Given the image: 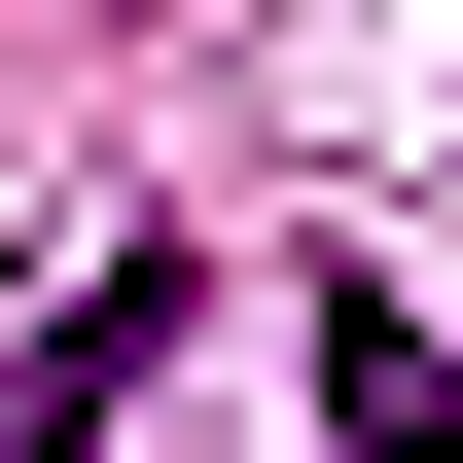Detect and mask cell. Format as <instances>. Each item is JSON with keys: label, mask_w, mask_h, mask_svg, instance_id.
<instances>
[{"label": "cell", "mask_w": 463, "mask_h": 463, "mask_svg": "<svg viewBox=\"0 0 463 463\" xmlns=\"http://www.w3.org/2000/svg\"><path fill=\"white\" fill-rule=\"evenodd\" d=\"M143 356H178V286H143V250H108V286H71L36 356H0V463H108V392H143Z\"/></svg>", "instance_id": "cell-1"}, {"label": "cell", "mask_w": 463, "mask_h": 463, "mask_svg": "<svg viewBox=\"0 0 463 463\" xmlns=\"http://www.w3.org/2000/svg\"><path fill=\"white\" fill-rule=\"evenodd\" d=\"M321 463H463V356H428L392 286H321Z\"/></svg>", "instance_id": "cell-2"}]
</instances>
